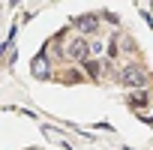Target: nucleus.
Wrapping results in <instances>:
<instances>
[{
	"label": "nucleus",
	"mask_w": 153,
	"mask_h": 150,
	"mask_svg": "<svg viewBox=\"0 0 153 150\" xmlns=\"http://www.w3.org/2000/svg\"><path fill=\"white\" fill-rule=\"evenodd\" d=\"M84 66H87V75H90V78H99V75H102V66H99V60H87Z\"/></svg>",
	"instance_id": "20e7f679"
},
{
	"label": "nucleus",
	"mask_w": 153,
	"mask_h": 150,
	"mask_svg": "<svg viewBox=\"0 0 153 150\" xmlns=\"http://www.w3.org/2000/svg\"><path fill=\"white\" fill-rule=\"evenodd\" d=\"M114 81H117V84H123V87L141 90V87L147 84V72H144V66H138V63H126V66L114 75Z\"/></svg>",
	"instance_id": "f257e3e1"
},
{
	"label": "nucleus",
	"mask_w": 153,
	"mask_h": 150,
	"mask_svg": "<svg viewBox=\"0 0 153 150\" xmlns=\"http://www.w3.org/2000/svg\"><path fill=\"white\" fill-rule=\"evenodd\" d=\"M75 30H78V36H93V33H99V18L96 15H81L78 21H75Z\"/></svg>",
	"instance_id": "7ed1b4c3"
},
{
	"label": "nucleus",
	"mask_w": 153,
	"mask_h": 150,
	"mask_svg": "<svg viewBox=\"0 0 153 150\" xmlns=\"http://www.w3.org/2000/svg\"><path fill=\"white\" fill-rule=\"evenodd\" d=\"M90 51H93V54H96V57H99V54H102V51H105V48H102V42H99V39H93V42H90Z\"/></svg>",
	"instance_id": "39448f33"
},
{
	"label": "nucleus",
	"mask_w": 153,
	"mask_h": 150,
	"mask_svg": "<svg viewBox=\"0 0 153 150\" xmlns=\"http://www.w3.org/2000/svg\"><path fill=\"white\" fill-rule=\"evenodd\" d=\"M90 54H93V51H90V42H87L84 36H72V39H66V45H63V57H66V60L87 63Z\"/></svg>",
	"instance_id": "f03ea898"
}]
</instances>
